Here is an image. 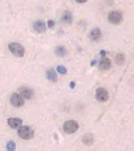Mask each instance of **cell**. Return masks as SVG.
<instances>
[{"label":"cell","instance_id":"cell-1","mask_svg":"<svg viewBox=\"0 0 134 151\" xmlns=\"http://www.w3.org/2000/svg\"><path fill=\"white\" fill-rule=\"evenodd\" d=\"M9 50L11 52V53H13L15 57L17 58H22L25 53V50H24L23 45H21L18 42H11L8 45Z\"/></svg>","mask_w":134,"mask_h":151},{"label":"cell","instance_id":"cell-2","mask_svg":"<svg viewBox=\"0 0 134 151\" xmlns=\"http://www.w3.org/2000/svg\"><path fill=\"white\" fill-rule=\"evenodd\" d=\"M18 135H19V137H21L22 139L28 140L33 137V131H32V129L30 127H28V126L21 125L20 127L18 128Z\"/></svg>","mask_w":134,"mask_h":151},{"label":"cell","instance_id":"cell-3","mask_svg":"<svg viewBox=\"0 0 134 151\" xmlns=\"http://www.w3.org/2000/svg\"><path fill=\"white\" fill-rule=\"evenodd\" d=\"M63 129H64V131L66 133L73 134V133L76 132L78 129H79V124L74 120L67 121V122L64 124V126H63Z\"/></svg>","mask_w":134,"mask_h":151},{"label":"cell","instance_id":"cell-4","mask_svg":"<svg viewBox=\"0 0 134 151\" xmlns=\"http://www.w3.org/2000/svg\"><path fill=\"white\" fill-rule=\"evenodd\" d=\"M108 20L113 24H118L122 21V14L119 11H112L108 15Z\"/></svg>","mask_w":134,"mask_h":151},{"label":"cell","instance_id":"cell-5","mask_svg":"<svg viewBox=\"0 0 134 151\" xmlns=\"http://www.w3.org/2000/svg\"><path fill=\"white\" fill-rule=\"evenodd\" d=\"M109 98L108 92L104 88H98L96 91V99L99 102H106Z\"/></svg>","mask_w":134,"mask_h":151},{"label":"cell","instance_id":"cell-6","mask_svg":"<svg viewBox=\"0 0 134 151\" xmlns=\"http://www.w3.org/2000/svg\"><path fill=\"white\" fill-rule=\"evenodd\" d=\"M10 102H11V104L13 105L14 107H17V108H18V107L23 106V104H24V101H23L22 97L20 96V94H17V93L12 94V96L10 98Z\"/></svg>","mask_w":134,"mask_h":151},{"label":"cell","instance_id":"cell-7","mask_svg":"<svg viewBox=\"0 0 134 151\" xmlns=\"http://www.w3.org/2000/svg\"><path fill=\"white\" fill-rule=\"evenodd\" d=\"M19 94L22 98H25V99H31L33 97V91L32 89H29V88H20L19 89Z\"/></svg>","mask_w":134,"mask_h":151},{"label":"cell","instance_id":"cell-8","mask_svg":"<svg viewBox=\"0 0 134 151\" xmlns=\"http://www.w3.org/2000/svg\"><path fill=\"white\" fill-rule=\"evenodd\" d=\"M33 28H35V30L37 31V32H45V29H47V24L41 20L35 21V22L33 23Z\"/></svg>","mask_w":134,"mask_h":151},{"label":"cell","instance_id":"cell-9","mask_svg":"<svg viewBox=\"0 0 134 151\" xmlns=\"http://www.w3.org/2000/svg\"><path fill=\"white\" fill-rule=\"evenodd\" d=\"M22 124V120L19 118H9L8 119V125L11 128H19Z\"/></svg>","mask_w":134,"mask_h":151},{"label":"cell","instance_id":"cell-10","mask_svg":"<svg viewBox=\"0 0 134 151\" xmlns=\"http://www.w3.org/2000/svg\"><path fill=\"white\" fill-rule=\"evenodd\" d=\"M102 36V33H101V30H100L99 28H94L91 30V32H90V38H91L92 40H99L100 38H101Z\"/></svg>","mask_w":134,"mask_h":151},{"label":"cell","instance_id":"cell-11","mask_svg":"<svg viewBox=\"0 0 134 151\" xmlns=\"http://www.w3.org/2000/svg\"><path fill=\"white\" fill-rule=\"evenodd\" d=\"M111 68V62L109 58H103V60L100 62L99 64V69L100 70H109Z\"/></svg>","mask_w":134,"mask_h":151},{"label":"cell","instance_id":"cell-12","mask_svg":"<svg viewBox=\"0 0 134 151\" xmlns=\"http://www.w3.org/2000/svg\"><path fill=\"white\" fill-rule=\"evenodd\" d=\"M62 21L66 24H70L73 21V16L70 11H66L62 16Z\"/></svg>","mask_w":134,"mask_h":151},{"label":"cell","instance_id":"cell-13","mask_svg":"<svg viewBox=\"0 0 134 151\" xmlns=\"http://www.w3.org/2000/svg\"><path fill=\"white\" fill-rule=\"evenodd\" d=\"M47 77L50 82H57V80H58L57 73H55V70H53V69H50L47 72Z\"/></svg>","mask_w":134,"mask_h":151},{"label":"cell","instance_id":"cell-14","mask_svg":"<svg viewBox=\"0 0 134 151\" xmlns=\"http://www.w3.org/2000/svg\"><path fill=\"white\" fill-rule=\"evenodd\" d=\"M66 53H67V50L65 47H58L55 48V55L58 57H65Z\"/></svg>","mask_w":134,"mask_h":151},{"label":"cell","instance_id":"cell-15","mask_svg":"<svg viewBox=\"0 0 134 151\" xmlns=\"http://www.w3.org/2000/svg\"><path fill=\"white\" fill-rule=\"evenodd\" d=\"M83 141H84V143H86L87 145H91L94 141V138L91 134H87V135H85L84 137H83Z\"/></svg>","mask_w":134,"mask_h":151},{"label":"cell","instance_id":"cell-16","mask_svg":"<svg viewBox=\"0 0 134 151\" xmlns=\"http://www.w3.org/2000/svg\"><path fill=\"white\" fill-rule=\"evenodd\" d=\"M116 63L118 65H122L124 63V55L122 53H119V55H116Z\"/></svg>","mask_w":134,"mask_h":151},{"label":"cell","instance_id":"cell-17","mask_svg":"<svg viewBox=\"0 0 134 151\" xmlns=\"http://www.w3.org/2000/svg\"><path fill=\"white\" fill-rule=\"evenodd\" d=\"M57 70L60 74H63V75H66L67 74V69H66L65 67H62V65H58L57 68Z\"/></svg>","mask_w":134,"mask_h":151},{"label":"cell","instance_id":"cell-18","mask_svg":"<svg viewBox=\"0 0 134 151\" xmlns=\"http://www.w3.org/2000/svg\"><path fill=\"white\" fill-rule=\"evenodd\" d=\"M7 149L8 150H14L15 149V143L14 142H12V141H9L8 143H7Z\"/></svg>","mask_w":134,"mask_h":151},{"label":"cell","instance_id":"cell-19","mask_svg":"<svg viewBox=\"0 0 134 151\" xmlns=\"http://www.w3.org/2000/svg\"><path fill=\"white\" fill-rule=\"evenodd\" d=\"M48 26L50 28H53V26H55V22H53V20H48Z\"/></svg>","mask_w":134,"mask_h":151},{"label":"cell","instance_id":"cell-20","mask_svg":"<svg viewBox=\"0 0 134 151\" xmlns=\"http://www.w3.org/2000/svg\"><path fill=\"white\" fill-rule=\"evenodd\" d=\"M76 2H78V3H85V2H87V0H76Z\"/></svg>","mask_w":134,"mask_h":151},{"label":"cell","instance_id":"cell-21","mask_svg":"<svg viewBox=\"0 0 134 151\" xmlns=\"http://www.w3.org/2000/svg\"><path fill=\"white\" fill-rule=\"evenodd\" d=\"M75 87V83H72V84H71V88H74Z\"/></svg>","mask_w":134,"mask_h":151}]
</instances>
